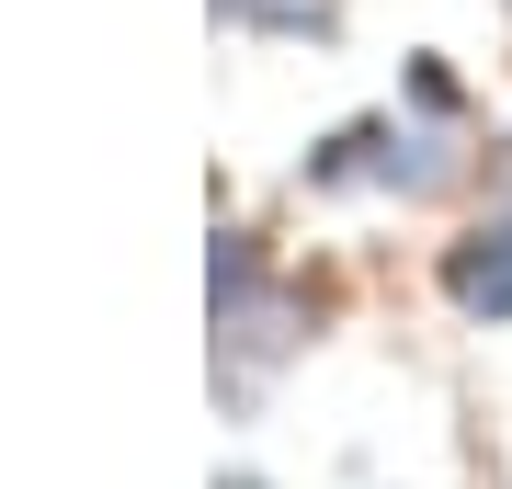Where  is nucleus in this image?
<instances>
[{
	"mask_svg": "<svg viewBox=\"0 0 512 489\" xmlns=\"http://www.w3.org/2000/svg\"><path fill=\"white\" fill-rule=\"evenodd\" d=\"M444 296H456L467 319H512V205L478 217L456 251H444Z\"/></svg>",
	"mask_w": 512,
	"mask_h": 489,
	"instance_id": "obj_1",
	"label": "nucleus"
}]
</instances>
